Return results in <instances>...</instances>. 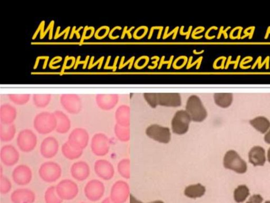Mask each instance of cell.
I'll return each mask as SVG.
<instances>
[{"mask_svg": "<svg viewBox=\"0 0 270 203\" xmlns=\"http://www.w3.org/2000/svg\"><path fill=\"white\" fill-rule=\"evenodd\" d=\"M0 170H1V172H0V174H1V176L3 175V168L2 166H1V167H0Z\"/></svg>", "mask_w": 270, "mask_h": 203, "instance_id": "cell-49", "label": "cell"}, {"mask_svg": "<svg viewBox=\"0 0 270 203\" xmlns=\"http://www.w3.org/2000/svg\"><path fill=\"white\" fill-rule=\"evenodd\" d=\"M130 203H143L137 200L133 195L130 194Z\"/></svg>", "mask_w": 270, "mask_h": 203, "instance_id": "cell-42", "label": "cell"}, {"mask_svg": "<svg viewBox=\"0 0 270 203\" xmlns=\"http://www.w3.org/2000/svg\"><path fill=\"white\" fill-rule=\"evenodd\" d=\"M265 141L269 143H270V129L269 130V131L266 133L265 136Z\"/></svg>", "mask_w": 270, "mask_h": 203, "instance_id": "cell-44", "label": "cell"}, {"mask_svg": "<svg viewBox=\"0 0 270 203\" xmlns=\"http://www.w3.org/2000/svg\"><path fill=\"white\" fill-rule=\"evenodd\" d=\"M268 158L269 161L270 162V147L269 148L268 152Z\"/></svg>", "mask_w": 270, "mask_h": 203, "instance_id": "cell-48", "label": "cell"}, {"mask_svg": "<svg viewBox=\"0 0 270 203\" xmlns=\"http://www.w3.org/2000/svg\"><path fill=\"white\" fill-rule=\"evenodd\" d=\"M17 116L16 108L9 104H4L0 107V120L4 124H13Z\"/></svg>", "mask_w": 270, "mask_h": 203, "instance_id": "cell-21", "label": "cell"}, {"mask_svg": "<svg viewBox=\"0 0 270 203\" xmlns=\"http://www.w3.org/2000/svg\"><path fill=\"white\" fill-rule=\"evenodd\" d=\"M216 103L219 106L225 108L229 107L233 101L232 93H216L214 95Z\"/></svg>", "mask_w": 270, "mask_h": 203, "instance_id": "cell-27", "label": "cell"}, {"mask_svg": "<svg viewBox=\"0 0 270 203\" xmlns=\"http://www.w3.org/2000/svg\"><path fill=\"white\" fill-rule=\"evenodd\" d=\"M146 133L148 137L161 143H168L171 140L170 129L159 124H154L149 126L146 130Z\"/></svg>", "mask_w": 270, "mask_h": 203, "instance_id": "cell-9", "label": "cell"}, {"mask_svg": "<svg viewBox=\"0 0 270 203\" xmlns=\"http://www.w3.org/2000/svg\"><path fill=\"white\" fill-rule=\"evenodd\" d=\"M90 146L93 154L97 156H105L109 150L108 139L103 133H96L91 139Z\"/></svg>", "mask_w": 270, "mask_h": 203, "instance_id": "cell-13", "label": "cell"}, {"mask_svg": "<svg viewBox=\"0 0 270 203\" xmlns=\"http://www.w3.org/2000/svg\"><path fill=\"white\" fill-rule=\"evenodd\" d=\"M35 130L41 135H47L55 130L56 119L54 113L42 112L35 117L34 121Z\"/></svg>", "mask_w": 270, "mask_h": 203, "instance_id": "cell-1", "label": "cell"}, {"mask_svg": "<svg viewBox=\"0 0 270 203\" xmlns=\"http://www.w3.org/2000/svg\"><path fill=\"white\" fill-rule=\"evenodd\" d=\"M52 98L50 94H35L33 95L34 103L37 107L45 108L49 104Z\"/></svg>", "mask_w": 270, "mask_h": 203, "instance_id": "cell-29", "label": "cell"}, {"mask_svg": "<svg viewBox=\"0 0 270 203\" xmlns=\"http://www.w3.org/2000/svg\"><path fill=\"white\" fill-rule=\"evenodd\" d=\"M203 52H204V50H202V52H196V50H194L193 51L194 54H197V55L202 54Z\"/></svg>", "mask_w": 270, "mask_h": 203, "instance_id": "cell-45", "label": "cell"}, {"mask_svg": "<svg viewBox=\"0 0 270 203\" xmlns=\"http://www.w3.org/2000/svg\"><path fill=\"white\" fill-rule=\"evenodd\" d=\"M17 142L18 148L28 153L35 149L37 138L33 130L24 129L18 133Z\"/></svg>", "mask_w": 270, "mask_h": 203, "instance_id": "cell-6", "label": "cell"}, {"mask_svg": "<svg viewBox=\"0 0 270 203\" xmlns=\"http://www.w3.org/2000/svg\"><path fill=\"white\" fill-rule=\"evenodd\" d=\"M60 103L69 113L77 114L82 109V101L77 94H62L60 97Z\"/></svg>", "mask_w": 270, "mask_h": 203, "instance_id": "cell-10", "label": "cell"}, {"mask_svg": "<svg viewBox=\"0 0 270 203\" xmlns=\"http://www.w3.org/2000/svg\"><path fill=\"white\" fill-rule=\"evenodd\" d=\"M263 199L260 194H255L251 196L246 203H261Z\"/></svg>", "mask_w": 270, "mask_h": 203, "instance_id": "cell-35", "label": "cell"}, {"mask_svg": "<svg viewBox=\"0 0 270 203\" xmlns=\"http://www.w3.org/2000/svg\"><path fill=\"white\" fill-rule=\"evenodd\" d=\"M105 192L104 183L98 180H92L86 183L84 193L88 200L97 202L103 198Z\"/></svg>", "mask_w": 270, "mask_h": 203, "instance_id": "cell-11", "label": "cell"}, {"mask_svg": "<svg viewBox=\"0 0 270 203\" xmlns=\"http://www.w3.org/2000/svg\"><path fill=\"white\" fill-rule=\"evenodd\" d=\"M152 59H156V60L155 61L152 62V63H153V64H154V66H149L148 67V68L150 69H154L156 68L157 67H158V62L160 60L159 57L157 56L153 57Z\"/></svg>", "mask_w": 270, "mask_h": 203, "instance_id": "cell-40", "label": "cell"}, {"mask_svg": "<svg viewBox=\"0 0 270 203\" xmlns=\"http://www.w3.org/2000/svg\"><path fill=\"white\" fill-rule=\"evenodd\" d=\"M33 171L27 164L18 165L12 171V177L18 185H28L33 179Z\"/></svg>", "mask_w": 270, "mask_h": 203, "instance_id": "cell-12", "label": "cell"}, {"mask_svg": "<svg viewBox=\"0 0 270 203\" xmlns=\"http://www.w3.org/2000/svg\"><path fill=\"white\" fill-rule=\"evenodd\" d=\"M16 126L13 124H0V139L2 142H7L13 140L16 134Z\"/></svg>", "mask_w": 270, "mask_h": 203, "instance_id": "cell-23", "label": "cell"}, {"mask_svg": "<svg viewBox=\"0 0 270 203\" xmlns=\"http://www.w3.org/2000/svg\"><path fill=\"white\" fill-rule=\"evenodd\" d=\"M90 173V166L84 161L73 163L71 168V174L74 179L84 181L89 178Z\"/></svg>", "mask_w": 270, "mask_h": 203, "instance_id": "cell-16", "label": "cell"}, {"mask_svg": "<svg viewBox=\"0 0 270 203\" xmlns=\"http://www.w3.org/2000/svg\"><path fill=\"white\" fill-rule=\"evenodd\" d=\"M90 135L88 131L82 128L73 129L69 135L68 142L72 147L80 150H84L89 144Z\"/></svg>", "mask_w": 270, "mask_h": 203, "instance_id": "cell-8", "label": "cell"}, {"mask_svg": "<svg viewBox=\"0 0 270 203\" xmlns=\"http://www.w3.org/2000/svg\"><path fill=\"white\" fill-rule=\"evenodd\" d=\"M265 203H270V201H267Z\"/></svg>", "mask_w": 270, "mask_h": 203, "instance_id": "cell-50", "label": "cell"}, {"mask_svg": "<svg viewBox=\"0 0 270 203\" xmlns=\"http://www.w3.org/2000/svg\"><path fill=\"white\" fill-rule=\"evenodd\" d=\"M12 188V183L7 176L2 175L0 176V192L1 194L5 195L10 192Z\"/></svg>", "mask_w": 270, "mask_h": 203, "instance_id": "cell-33", "label": "cell"}, {"mask_svg": "<svg viewBox=\"0 0 270 203\" xmlns=\"http://www.w3.org/2000/svg\"><path fill=\"white\" fill-rule=\"evenodd\" d=\"M56 119L55 131L60 134H65L70 130L72 126L71 121L64 112L56 110L54 112Z\"/></svg>", "mask_w": 270, "mask_h": 203, "instance_id": "cell-20", "label": "cell"}, {"mask_svg": "<svg viewBox=\"0 0 270 203\" xmlns=\"http://www.w3.org/2000/svg\"><path fill=\"white\" fill-rule=\"evenodd\" d=\"M186 111L195 122H202L208 116V112L202 101L196 95H191L187 100Z\"/></svg>", "mask_w": 270, "mask_h": 203, "instance_id": "cell-2", "label": "cell"}, {"mask_svg": "<svg viewBox=\"0 0 270 203\" xmlns=\"http://www.w3.org/2000/svg\"><path fill=\"white\" fill-rule=\"evenodd\" d=\"M205 192V187L200 183L188 186L184 190V195L191 199L200 198Z\"/></svg>", "mask_w": 270, "mask_h": 203, "instance_id": "cell-24", "label": "cell"}, {"mask_svg": "<svg viewBox=\"0 0 270 203\" xmlns=\"http://www.w3.org/2000/svg\"><path fill=\"white\" fill-rule=\"evenodd\" d=\"M179 27H178L177 28H175L170 33H169V34L165 36H163V39L165 40L166 38L169 37V36H170L171 35H172L173 33L174 34H178V30H179Z\"/></svg>", "mask_w": 270, "mask_h": 203, "instance_id": "cell-41", "label": "cell"}, {"mask_svg": "<svg viewBox=\"0 0 270 203\" xmlns=\"http://www.w3.org/2000/svg\"><path fill=\"white\" fill-rule=\"evenodd\" d=\"M191 118L186 111H179L175 114L172 121V128L176 134L181 135L189 129Z\"/></svg>", "mask_w": 270, "mask_h": 203, "instance_id": "cell-7", "label": "cell"}, {"mask_svg": "<svg viewBox=\"0 0 270 203\" xmlns=\"http://www.w3.org/2000/svg\"><path fill=\"white\" fill-rule=\"evenodd\" d=\"M61 151L63 155L70 160H77L83 154V150L73 148L68 142L62 145Z\"/></svg>", "mask_w": 270, "mask_h": 203, "instance_id": "cell-25", "label": "cell"}, {"mask_svg": "<svg viewBox=\"0 0 270 203\" xmlns=\"http://www.w3.org/2000/svg\"><path fill=\"white\" fill-rule=\"evenodd\" d=\"M96 174L104 180L110 179L113 175V168L110 163L104 160H99L94 164Z\"/></svg>", "mask_w": 270, "mask_h": 203, "instance_id": "cell-19", "label": "cell"}, {"mask_svg": "<svg viewBox=\"0 0 270 203\" xmlns=\"http://www.w3.org/2000/svg\"><path fill=\"white\" fill-rule=\"evenodd\" d=\"M144 97L148 104L153 108H155L158 105V94L157 93H144Z\"/></svg>", "mask_w": 270, "mask_h": 203, "instance_id": "cell-34", "label": "cell"}, {"mask_svg": "<svg viewBox=\"0 0 270 203\" xmlns=\"http://www.w3.org/2000/svg\"><path fill=\"white\" fill-rule=\"evenodd\" d=\"M59 148L57 139L53 137H48L43 140L40 145V153L44 158L50 159L57 154Z\"/></svg>", "mask_w": 270, "mask_h": 203, "instance_id": "cell-15", "label": "cell"}, {"mask_svg": "<svg viewBox=\"0 0 270 203\" xmlns=\"http://www.w3.org/2000/svg\"><path fill=\"white\" fill-rule=\"evenodd\" d=\"M223 164L225 168L234 170L238 173L246 172L248 168L247 162L234 150H230L226 152Z\"/></svg>", "mask_w": 270, "mask_h": 203, "instance_id": "cell-4", "label": "cell"}, {"mask_svg": "<svg viewBox=\"0 0 270 203\" xmlns=\"http://www.w3.org/2000/svg\"><path fill=\"white\" fill-rule=\"evenodd\" d=\"M202 59H203V57H200L197 61H195L193 63H191V64H188L187 66V69H190L192 67L194 66V65H196V64H198L197 69H199V67H200L201 64V62H202Z\"/></svg>", "mask_w": 270, "mask_h": 203, "instance_id": "cell-37", "label": "cell"}, {"mask_svg": "<svg viewBox=\"0 0 270 203\" xmlns=\"http://www.w3.org/2000/svg\"><path fill=\"white\" fill-rule=\"evenodd\" d=\"M148 203H164L162 201H155Z\"/></svg>", "mask_w": 270, "mask_h": 203, "instance_id": "cell-47", "label": "cell"}, {"mask_svg": "<svg viewBox=\"0 0 270 203\" xmlns=\"http://www.w3.org/2000/svg\"><path fill=\"white\" fill-rule=\"evenodd\" d=\"M184 28V26H182L180 28V34L181 35H186V39L188 40V38H189L190 37V35L191 34V31L192 30V26H190L189 28V29H188V31L186 32V33H184L183 31V29Z\"/></svg>", "mask_w": 270, "mask_h": 203, "instance_id": "cell-38", "label": "cell"}, {"mask_svg": "<svg viewBox=\"0 0 270 203\" xmlns=\"http://www.w3.org/2000/svg\"><path fill=\"white\" fill-rule=\"evenodd\" d=\"M102 203H111L110 200L108 199H106L104 200Z\"/></svg>", "mask_w": 270, "mask_h": 203, "instance_id": "cell-46", "label": "cell"}, {"mask_svg": "<svg viewBox=\"0 0 270 203\" xmlns=\"http://www.w3.org/2000/svg\"><path fill=\"white\" fill-rule=\"evenodd\" d=\"M56 191L63 201H70L78 195L79 188L74 181L65 179L61 181L55 186Z\"/></svg>", "mask_w": 270, "mask_h": 203, "instance_id": "cell-5", "label": "cell"}, {"mask_svg": "<svg viewBox=\"0 0 270 203\" xmlns=\"http://www.w3.org/2000/svg\"><path fill=\"white\" fill-rule=\"evenodd\" d=\"M165 57V56L162 57V58L161 59L160 63V65L158 68L159 69L161 68L163 64H168L167 69H169L171 67L172 62L174 59V56H172V57H171L170 60H169L168 61H164Z\"/></svg>", "mask_w": 270, "mask_h": 203, "instance_id": "cell-36", "label": "cell"}, {"mask_svg": "<svg viewBox=\"0 0 270 203\" xmlns=\"http://www.w3.org/2000/svg\"><path fill=\"white\" fill-rule=\"evenodd\" d=\"M158 105L167 107H179L181 104L179 93H157Z\"/></svg>", "mask_w": 270, "mask_h": 203, "instance_id": "cell-18", "label": "cell"}, {"mask_svg": "<svg viewBox=\"0 0 270 203\" xmlns=\"http://www.w3.org/2000/svg\"><path fill=\"white\" fill-rule=\"evenodd\" d=\"M127 28H128L127 27H125V28H124L122 37V39H123L126 34H127L129 39H131L132 36L131 35L130 32L132 30V29H134V27H132L129 30H128Z\"/></svg>", "mask_w": 270, "mask_h": 203, "instance_id": "cell-39", "label": "cell"}, {"mask_svg": "<svg viewBox=\"0 0 270 203\" xmlns=\"http://www.w3.org/2000/svg\"><path fill=\"white\" fill-rule=\"evenodd\" d=\"M134 59H135V57H131V58L129 61H128L126 62L124 65H122V66L119 67V69H122L124 66H126L128 64V63H133Z\"/></svg>", "mask_w": 270, "mask_h": 203, "instance_id": "cell-43", "label": "cell"}, {"mask_svg": "<svg viewBox=\"0 0 270 203\" xmlns=\"http://www.w3.org/2000/svg\"><path fill=\"white\" fill-rule=\"evenodd\" d=\"M11 200L13 203H34L36 194L28 188H18L11 195Z\"/></svg>", "mask_w": 270, "mask_h": 203, "instance_id": "cell-17", "label": "cell"}, {"mask_svg": "<svg viewBox=\"0 0 270 203\" xmlns=\"http://www.w3.org/2000/svg\"><path fill=\"white\" fill-rule=\"evenodd\" d=\"M96 102L100 109L107 110L112 106L113 98L108 95L98 94L96 97Z\"/></svg>", "mask_w": 270, "mask_h": 203, "instance_id": "cell-28", "label": "cell"}, {"mask_svg": "<svg viewBox=\"0 0 270 203\" xmlns=\"http://www.w3.org/2000/svg\"><path fill=\"white\" fill-rule=\"evenodd\" d=\"M39 175L41 179L48 183L58 181L62 175V169L59 164L49 161L41 164L39 169Z\"/></svg>", "mask_w": 270, "mask_h": 203, "instance_id": "cell-3", "label": "cell"}, {"mask_svg": "<svg viewBox=\"0 0 270 203\" xmlns=\"http://www.w3.org/2000/svg\"><path fill=\"white\" fill-rule=\"evenodd\" d=\"M46 203H62L63 200L58 196L54 186L49 187L45 193Z\"/></svg>", "mask_w": 270, "mask_h": 203, "instance_id": "cell-30", "label": "cell"}, {"mask_svg": "<svg viewBox=\"0 0 270 203\" xmlns=\"http://www.w3.org/2000/svg\"><path fill=\"white\" fill-rule=\"evenodd\" d=\"M250 194V190L246 185H238L234 190V198L237 203L244 202Z\"/></svg>", "mask_w": 270, "mask_h": 203, "instance_id": "cell-31", "label": "cell"}, {"mask_svg": "<svg viewBox=\"0 0 270 203\" xmlns=\"http://www.w3.org/2000/svg\"></svg>", "mask_w": 270, "mask_h": 203, "instance_id": "cell-51", "label": "cell"}, {"mask_svg": "<svg viewBox=\"0 0 270 203\" xmlns=\"http://www.w3.org/2000/svg\"><path fill=\"white\" fill-rule=\"evenodd\" d=\"M250 162L254 166L263 165L266 161V151L261 146L255 145L249 152Z\"/></svg>", "mask_w": 270, "mask_h": 203, "instance_id": "cell-22", "label": "cell"}, {"mask_svg": "<svg viewBox=\"0 0 270 203\" xmlns=\"http://www.w3.org/2000/svg\"><path fill=\"white\" fill-rule=\"evenodd\" d=\"M250 123L254 128L262 133H265L270 126V122L267 118L259 116L250 121Z\"/></svg>", "mask_w": 270, "mask_h": 203, "instance_id": "cell-26", "label": "cell"}, {"mask_svg": "<svg viewBox=\"0 0 270 203\" xmlns=\"http://www.w3.org/2000/svg\"><path fill=\"white\" fill-rule=\"evenodd\" d=\"M9 99L12 102L18 105L27 104L30 99V94H9Z\"/></svg>", "mask_w": 270, "mask_h": 203, "instance_id": "cell-32", "label": "cell"}, {"mask_svg": "<svg viewBox=\"0 0 270 203\" xmlns=\"http://www.w3.org/2000/svg\"><path fill=\"white\" fill-rule=\"evenodd\" d=\"M0 158L6 166H14L20 159V154L15 146L7 144L3 146L0 151Z\"/></svg>", "mask_w": 270, "mask_h": 203, "instance_id": "cell-14", "label": "cell"}]
</instances>
